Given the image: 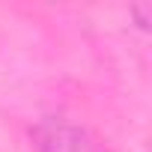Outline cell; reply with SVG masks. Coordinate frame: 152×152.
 I'll return each instance as SVG.
<instances>
[{
  "instance_id": "1",
  "label": "cell",
  "mask_w": 152,
  "mask_h": 152,
  "mask_svg": "<svg viewBox=\"0 0 152 152\" xmlns=\"http://www.w3.org/2000/svg\"><path fill=\"white\" fill-rule=\"evenodd\" d=\"M30 137L39 152H102L87 128L66 119H42L39 125H33Z\"/></svg>"
}]
</instances>
